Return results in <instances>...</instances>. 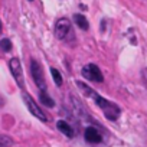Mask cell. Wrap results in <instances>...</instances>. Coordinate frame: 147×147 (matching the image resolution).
Returning a JSON list of instances; mask_svg holds the SVG:
<instances>
[{
	"label": "cell",
	"mask_w": 147,
	"mask_h": 147,
	"mask_svg": "<svg viewBox=\"0 0 147 147\" xmlns=\"http://www.w3.org/2000/svg\"><path fill=\"white\" fill-rule=\"evenodd\" d=\"M77 85H78V88L82 91V94H84L85 97H90V98H92V100L95 101V104L102 110L104 115H105L110 121H115V120L120 117L121 110H120V107H118L117 104H114V102L105 100L104 97L98 95L94 90H91L87 84H84V82H81V81H77Z\"/></svg>",
	"instance_id": "1"
},
{
	"label": "cell",
	"mask_w": 147,
	"mask_h": 147,
	"mask_svg": "<svg viewBox=\"0 0 147 147\" xmlns=\"http://www.w3.org/2000/svg\"><path fill=\"white\" fill-rule=\"evenodd\" d=\"M55 36L61 40H68L69 38H74V30L71 26V22L65 18L59 19L55 25Z\"/></svg>",
	"instance_id": "2"
},
{
	"label": "cell",
	"mask_w": 147,
	"mask_h": 147,
	"mask_svg": "<svg viewBox=\"0 0 147 147\" xmlns=\"http://www.w3.org/2000/svg\"><path fill=\"white\" fill-rule=\"evenodd\" d=\"M82 77L87 78L88 81H94V82H102L104 81L101 69L94 63H88L82 68Z\"/></svg>",
	"instance_id": "3"
},
{
	"label": "cell",
	"mask_w": 147,
	"mask_h": 147,
	"mask_svg": "<svg viewBox=\"0 0 147 147\" xmlns=\"http://www.w3.org/2000/svg\"><path fill=\"white\" fill-rule=\"evenodd\" d=\"M30 71H32V77H33V80H35L38 88H39L40 91L46 90V82H45L43 69H42V66H40V63H39L38 61L33 59V61L30 62Z\"/></svg>",
	"instance_id": "4"
},
{
	"label": "cell",
	"mask_w": 147,
	"mask_h": 147,
	"mask_svg": "<svg viewBox=\"0 0 147 147\" xmlns=\"http://www.w3.org/2000/svg\"><path fill=\"white\" fill-rule=\"evenodd\" d=\"M23 100H25V102H26L28 110L32 113V115H35L36 118H39V120H40V121H43V123H46V121H48V117L45 115V113L39 108V105L33 101V98H32L28 92H23Z\"/></svg>",
	"instance_id": "5"
},
{
	"label": "cell",
	"mask_w": 147,
	"mask_h": 147,
	"mask_svg": "<svg viewBox=\"0 0 147 147\" xmlns=\"http://www.w3.org/2000/svg\"><path fill=\"white\" fill-rule=\"evenodd\" d=\"M9 68H10V72H12V75L13 78L16 80L18 85L20 88H23V72H22V65H20V61L18 58H12L9 61Z\"/></svg>",
	"instance_id": "6"
},
{
	"label": "cell",
	"mask_w": 147,
	"mask_h": 147,
	"mask_svg": "<svg viewBox=\"0 0 147 147\" xmlns=\"http://www.w3.org/2000/svg\"><path fill=\"white\" fill-rule=\"evenodd\" d=\"M84 137L88 143H92V144H97V143L102 141V136L95 127H87L85 133H84Z\"/></svg>",
	"instance_id": "7"
},
{
	"label": "cell",
	"mask_w": 147,
	"mask_h": 147,
	"mask_svg": "<svg viewBox=\"0 0 147 147\" xmlns=\"http://www.w3.org/2000/svg\"><path fill=\"white\" fill-rule=\"evenodd\" d=\"M56 127H58V130L61 131V133H63L66 137H69V138H72L74 137V130H72V127L66 123V121H58L56 123Z\"/></svg>",
	"instance_id": "8"
},
{
	"label": "cell",
	"mask_w": 147,
	"mask_h": 147,
	"mask_svg": "<svg viewBox=\"0 0 147 147\" xmlns=\"http://www.w3.org/2000/svg\"><path fill=\"white\" fill-rule=\"evenodd\" d=\"M74 22H75V23H77V26H78V28H81L82 30H88V28H90L87 18H85V16H82V15H80V13H77L75 16H74Z\"/></svg>",
	"instance_id": "9"
},
{
	"label": "cell",
	"mask_w": 147,
	"mask_h": 147,
	"mask_svg": "<svg viewBox=\"0 0 147 147\" xmlns=\"http://www.w3.org/2000/svg\"><path fill=\"white\" fill-rule=\"evenodd\" d=\"M39 98H40V102L42 104H45L46 107H49V108H52L53 105H55V101L48 95V92H46V90H43V91H40V94H39Z\"/></svg>",
	"instance_id": "10"
},
{
	"label": "cell",
	"mask_w": 147,
	"mask_h": 147,
	"mask_svg": "<svg viewBox=\"0 0 147 147\" xmlns=\"http://www.w3.org/2000/svg\"><path fill=\"white\" fill-rule=\"evenodd\" d=\"M51 74H52V78H53L55 85L61 87V85H62V75L59 74V71H58L56 68H51Z\"/></svg>",
	"instance_id": "11"
},
{
	"label": "cell",
	"mask_w": 147,
	"mask_h": 147,
	"mask_svg": "<svg viewBox=\"0 0 147 147\" xmlns=\"http://www.w3.org/2000/svg\"><path fill=\"white\" fill-rule=\"evenodd\" d=\"M10 146H13V138L5 134H0V147H10Z\"/></svg>",
	"instance_id": "12"
},
{
	"label": "cell",
	"mask_w": 147,
	"mask_h": 147,
	"mask_svg": "<svg viewBox=\"0 0 147 147\" xmlns=\"http://www.w3.org/2000/svg\"><path fill=\"white\" fill-rule=\"evenodd\" d=\"M0 48H2L5 52H9L12 49V42L9 39H2L0 40Z\"/></svg>",
	"instance_id": "13"
},
{
	"label": "cell",
	"mask_w": 147,
	"mask_h": 147,
	"mask_svg": "<svg viewBox=\"0 0 147 147\" xmlns=\"http://www.w3.org/2000/svg\"><path fill=\"white\" fill-rule=\"evenodd\" d=\"M3 105V100H2V97H0V107Z\"/></svg>",
	"instance_id": "14"
},
{
	"label": "cell",
	"mask_w": 147,
	"mask_h": 147,
	"mask_svg": "<svg viewBox=\"0 0 147 147\" xmlns=\"http://www.w3.org/2000/svg\"><path fill=\"white\" fill-rule=\"evenodd\" d=\"M0 32H2V22H0Z\"/></svg>",
	"instance_id": "15"
},
{
	"label": "cell",
	"mask_w": 147,
	"mask_h": 147,
	"mask_svg": "<svg viewBox=\"0 0 147 147\" xmlns=\"http://www.w3.org/2000/svg\"><path fill=\"white\" fill-rule=\"evenodd\" d=\"M29 2H32V0H29Z\"/></svg>",
	"instance_id": "16"
}]
</instances>
